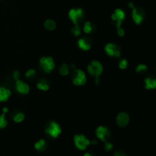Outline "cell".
I'll return each instance as SVG.
<instances>
[{"instance_id":"obj_1","label":"cell","mask_w":156,"mask_h":156,"mask_svg":"<svg viewBox=\"0 0 156 156\" xmlns=\"http://www.w3.org/2000/svg\"><path fill=\"white\" fill-rule=\"evenodd\" d=\"M87 70L91 76L95 78V83L98 85L100 82V76L103 72L102 64L98 60H93L87 66Z\"/></svg>"},{"instance_id":"obj_2","label":"cell","mask_w":156,"mask_h":156,"mask_svg":"<svg viewBox=\"0 0 156 156\" xmlns=\"http://www.w3.org/2000/svg\"><path fill=\"white\" fill-rule=\"evenodd\" d=\"M71 80L72 84L77 86H82L84 85L87 82L86 75L84 71H82L80 69H74L71 72Z\"/></svg>"},{"instance_id":"obj_3","label":"cell","mask_w":156,"mask_h":156,"mask_svg":"<svg viewBox=\"0 0 156 156\" xmlns=\"http://www.w3.org/2000/svg\"><path fill=\"white\" fill-rule=\"evenodd\" d=\"M39 65L41 69L44 73H50L55 69L56 64L54 58L49 56H44L40 59Z\"/></svg>"},{"instance_id":"obj_4","label":"cell","mask_w":156,"mask_h":156,"mask_svg":"<svg viewBox=\"0 0 156 156\" xmlns=\"http://www.w3.org/2000/svg\"><path fill=\"white\" fill-rule=\"evenodd\" d=\"M46 134L53 139H56L62 133L60 124L54 120H50L47 123L45 127Z\"/></svg>"},{"instance_id":"obj_5","label":"cell","mask_w":156,"mask_h":156,"mask_svg":"<svg viewBox=\"0 0 156 156\" xmlns=\"http://www.w3.org/2000/svg\"><path fill=\"white\" fill-rule=\"evenodd\" d=\"M68 16L74 25H80L85 19L84 10L81 8H72L69 12Z\"/></svg>"},{"instance_id":"obj_6","label":"cell","mask_w":156,"mask_h":156,"mask_svg":"<svg viewBox=\"0 0 156 156\" xmlns=\"http://www.w3.org/2000/svg\"><path fill=\"white\" fill-rule=\"evenodd\" d=\"M74 143L76 147L79 150H85L90 144V140L84 135L77 134L74 136Z\"/></svg>"},{"instance_id":"obj_7","label":"cell","mask_w":156,"mask_h":156,"mask_svg":"<svg viewBox=\"0 0 156 156\" xmlns=\"http://www.w3.org/2000/svg\"><path fill=\"white\" fill-rule=\"evenodd\" d=\"M104 51L107 55L112 57L118 58L121 55L120 47L113 43H107L104 47Z\"/></svg>"},{"instance_id":"obj_8","label":"cell","mask_w":156,"mask_h":156,"mask_svg":"<svg viewBox=\"0 0 156 156\" xmlns=\"http://www.w3.org/2000/svg\"><path fill=\"white\" fill-rule=\"evenodd\" d=\"M95 133L97 137L103 142H107V140L111 137V130L105 126H99L95 129Z\"/></svg>"},{"instance_id":"obj_9","label":"cell","mask_w":156,"mask_h":156,"mask_svg":"<svg viewBox=\"0 0 156 156\" xmlns=\"http://www.w3.org/2000/svg\"><path fill=\"white\" fill-rule=\"evenodd\" d=\"M132 19L136 25H140L145 19V12L141 7H134L132 11Z\"/></svg>"},{"instance_id":"obj_10","label":"cell","mask_w":156,"mask_h":156,"mask_svg":"<svg viewBox=\"0 0 156 156\" xmlns=\"http://www.w3.org/2000/svg\"><path fill=\"white\" fill-rule=\"evenodd\" d=\"M14 88L17 92L21 95H27L30 91V86L28 85V84H27L24 81L21 80L20 78L15 80Z\"/></svg>"},{"instance_id":"obj_11","label":"cell","mask_w":156,"mask_h":156,"mask_svg":"<svg viewBox=\"0 0 156 156\" xmlns=\"http://www.w3.org/2000/svg\"><path fill=\"white\" fill-rule=\"evenodd\" d=\"M78 47L79 49H81L83 51H88L91 48L92 46V40L91 38L88 36H84V37H81L80 39L78 41Z\"/></svg>"},{"instance_id":"obj_12","label":"cell","mask_w":156,"mask_h":156,"mask_svg":"<svg viewBox=\"0 0 156 156\" xmlns=\"http://www.w3.org/2000/svg\"><path fill=\"white\" fill-rule=\"evenodd\" d=\"M129 122V116L126 112H120L116 117V123L120 127H125Z\"/></svg>"},{"instance_id":"obj_13","label":"cell","mask_w":156,"mask_h":156,"mask_svg":"<svg viewBox=\"0 0 156 156\" xmlns=\"http://www.w3.org/2000/svg\"><path fill=\"white\" fill-rule=\"evenodd\" d=\"M37 88L39 90L47 91L50 88V82L47 78H41L37 82Z\"/></svg>"},{"instance_id":"obj_14","label":"cell","mask_w":156,"mask_h":156,"mask_svg":"<svg viewBox=\"0 0 156 156\" xmlns=\"http://www.w3.org/2000/svg\"><path fill=\"white\" fill-rule=\"evenodd\" d=\"M11 95H12V91L9 88L5 86H0V102L7 101Z\"/></svg>"},{"instance_id":"obj_15","label":"cell","mask_w":156,"mask_h":156,"mask_svg":"<svg viewBox=\"0 0 156 156\" xmlns=\"http://www.w3.org/2000/svg\"><path fill=\"white\" fill-rule=\"evenodd\" d=\"M126 14L124 11L120 9V8H117L113 13L111 14V20L116 22L117 21H123L125 19Z\"/></svg>"},{"instance_id":"obj_16","label":"cell","mask_w":156,"mask_h":156,"mask_svg":"<svg viewBox=\"0 0 156 156\" xmlns=\"http://www.w3.org/2000/svg\"><path fill=\"white\" fill-rule=\"evenodd\" d=\"M145 88L147 90H154L156 88V79L155 78L147 77L144 80Z\"/></svg>"},{"instance_id":"obj_17","label":"cell","mask_w":156,"mask_h":156,"mask_svg":"<svg viewBox=\"0 0 156 156\" xmlns=\"http://www.w3.org/2000/svg\"><path fill=\"white\" fill-rule=\"evenodd\" d=\"M96 29V26L95 24H93L91 21H85L83 25V31L86 34H90L93 33Z\"/></svg>"},{"instance_id":"obj_18","label":"cell","mask_w":156,"mask_h":156,"mask_svg":"<svg viewBox=\"0 0 156 156\" xmlns=\"http://www.w3.org/2000/svg\"><path fill=\"white\" fill-rule=\"evenodd\" d=\"M13 121L15 123H21V122L25 120V114L22 112L19 111H14L12 113L11 115Z\"/></svg>"},{"instance_id":"obj_19","label":"cell","mask_w":156,"mask_h":156,"mask_svg":"<svg viewBox=\"0 0 156 156\" xmlns=\"http://www.w3.org/2000/svg\"><path fill=\"white\" fill-rule=\"evenodd\" d=\"M43 26L47 31H54L56 27V23L53 19H47L43 23Z\"/></svg>"},{"instance_id":"obj_20","label":"cell","mask_w":156,"mask_h":156,"mask_svg":"<svg viewBox=\"0 0 156 156\" xmlns=\"http://www.w3.org/2000/svg\"><path fill=\"white\" fill-rule=\"evenodd\" d=\"M34 148L38 152H43V151H44L46 148H47L46 140H43V139H41L40 140H38L37 142H35Z\"/></svg>"},{"instance_id":"obj_21","label":"cell","mask_w":156,"mask_h":156,"mask_svg":"<svg viewBox=\"0 0 156 156\" xmlns=\"http://www.w3.org/2000/svg\"><path fill=\"white\" fill-rule=\"evenodd\" d=\"M70 66L67 63H63L59 68V72L63 76H66L69 74Z\"/></svg>"},{"instance_id":"obj_22","label":"cell","mask_w":156,"mask_h":156,"mask_svg":"<svg viewBox=\"0 0 156 156\" xmlns=\"http://www.w3.org/2000/svg\"><path fill=\"white\" fill-rule=\"evenodd\" d=\"M37 72L34 69H28L27 72H25V77H26L27 79H29V80H33V79H34V78L37 77Z\"/></svg>"},{"instance_id":"obj_23","label":"cell","mask_w":156,"mask_h":156,"mask_svg":"<svg viewBox=\"0 0 156 156\" xmlns=\"http://www.w3.org/2000/svg\"><path fill=\"white\" fill-rule=\"evenodd\" d=\"M71 33L73 34L75 37H78L82 34V28H81L79 25H74V26L71 27Z\"/></svg>"},{"instance_id":"obj_24","label":"cell","mask_w":156,"mask_h":156,"mask_svg":"<svg viewBox=\"0 0 156 156\" xmlns=\"http://www.w3.org/2000/svg\"><path fill=\"white\" fill-rule=\"evenodd\" d=\"M148 70V66L146 64H139L136 67V72L139 74H143Z\"/></svg>"},{"instance_id":"obj_25","label":"cell","mask_w":156,"mask_h":156,"mask_svg":"<svg viewBox=\"0 0 156 156\" xmlns=\"http://www.w3.org/2000/svg\"><path fill=\"white\" fill-rule=\"evenodd\" d=\"M7 125H8V121L5 118V113H1L0 114V129L5 128Z\"/></svg>"},{"instance_id":"obj_26","label":"cell","mask_w":156,"mask_h":156,"mask_svg":"<svg viewBox=\"0 0 156 156\" xmlns=\"http://www.w3.org/2000/svg\"><path fill=\"white\" fill-rule=\"evenodd\" d=\"M128 66V61L126 59H122V60H120L119 63H118V67H119L120 69L123 70L127 68Z\"/></svg>"},{"instance_id":"obj_27","label":"cell","mask_w":156,"mask_h":156,"mask_svg":"<svg viewBox=\"0 0 156 156\" xmlns=\"http://www.w3.org/2000/svg\"><path fill=\"white\" fill-rule=\"evenodd\" d=\"M104 148L106 151H111L112 148H113V144L111 143V142H105L104 144Z\"/></svg>"},{"instance_id":"obj_28","label":"cell","mask_w":156,"mask_h":156,"mask_svg":"<svg viewBox=\"0 0 156 156\" xmlns=\"http://www.w3.org/2000/svg\"><path fill=\"white\" fill-rule=\"evenodd\" d=\"M117 34H118V36L119 37H123L124 36V34H125V31L123 30V28H122L121 27H118V28H117Z\"/></svg>"},{"instance_id":"obj_29","label":"cell","mask_w":156,"mask_h":156,"mask_svg":"<svg viewBox=\"0 0 156 156\" xmlns=\"http://www.w3.org/2000/svg\"><path fill=\"white\" fill-rule=\"evenodd\" d=\"M19 77H20V72L19 71H14L12 74V78L14 80H17V79H19Z\"/></svg>"},{"instance_id":"obj_30","label":"cell","mask_w":156,"mask_h":156,"mask_svg":"<svg viewBox=\"0 0 156 156\" xmlns=\"http://www.w3.org/2000/svg\"><path fill=\"white\" fill-rule=\"evenodd\" d=\"M114 156H126V155L125 152H123V151H117L114 153Z\"/></svg>"},{"instance_id":"obj_31","label":"cell","mask_w":156,"mask_h":156,"mask_svg":"<svg viewBox=\"0 0 156 156\" xmlns=\"http://www.w3.org/2000/svg\"><path fill=\"white\" fill-rule=\"evenodd\" d=\"M129 7L130 8H132V9H133V8H134V4H133V2H130L129 3Z\"/></svg>"},{"instance_id":"obj_32","label":"cell","mask_w":156,"mask_h":156,"mask_svg":"<svg viewBox=\"0 0 156 156\" xmlns=\"http://www.w3.org/2000/svg\"><path fill=\"white\" fill-rule=\"evenodd\" d=\"M8 111V108L7 107H3V109H2V113H6Z\"/></svg>"},{"instance_id":"obj_33","label":"cell","mask_w":156,"mask_h":156,"mask_svg":"<svg viewBox=\"0 0 156 156\" xmlns=\"http://www.w3.org/2000/svg\"><path fill=\"white\" fill-rule=\"evenodd\" d=\"M83 156H92V155H91V154L89 153V152H87V153H85V154Z\"/></svg>"}]
</instances>
